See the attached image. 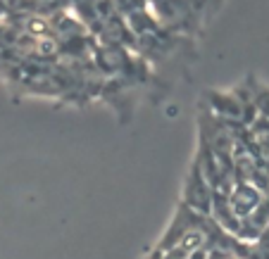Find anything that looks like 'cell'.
<instances>
[{
  "mask_svg": "<svg viewBox=\"0 0 269 259\" xmlns=\"http://www.w3.org/2000/svg\"><path fill=\"white\" fill-rule=\"evenodd\" d=\"M27 29L29 31H34V33H48V31H50L48 22H43V19H31Z\"/></svg>",
  "mask_w": 269,
  "mask_h": 259,
  "instance_id": "6da1fadb",
  "label": "cell"
}]
</instances>
